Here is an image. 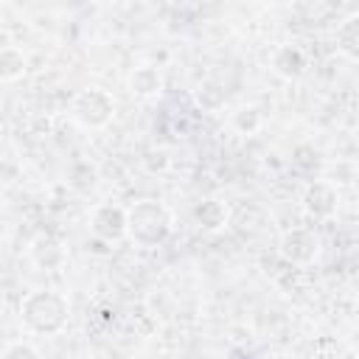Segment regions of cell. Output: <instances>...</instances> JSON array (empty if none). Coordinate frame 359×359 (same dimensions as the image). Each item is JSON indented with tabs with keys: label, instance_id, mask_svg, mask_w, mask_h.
I'll use <instances>...</instances> for the list:
<instances>
[{
	"label": "cell",
	"instance_id": "obj_5",
	"mask_svg": "<svg viewBox=\"0 0 359 359\" xmlns=\"http://www.w3.org/2000/svg\"><path fill=\"white\" fill-rule=\"evenodd\" d=\"M278 247H280V252H283L286 261H292V264H309L317 255V236L311 230L294 227V230H289V233L280 236V244Z\"/></svg>",
	"mask_w": 359,
	"mask_h": 359
},
{
	"label": "cell",
	"instance_id": "obj_10",
	"mask_svg": "<svg viewBox=\"0 0 359 359\" xmlns=\"http://www.w3.org/2000/svg\"><path fill=\"white\" fill-rule=\"evenodd\" d=\"M272 65H275V70H278L280 76H286V79H294V76H300V73H303V67H306V59H303V53H300L297 48L286 45V48H280V50L275 53Z\"/></svg>",
	"mask_w": 359,
	"mask_h": 359
},
{
	"label": "cell",
	"instance_id": "obj_14",
	"mask_svg": "<svg viewBox=\"0 0 359 359\" xmlns=\"http://www.w3.org/2000/svg\"><path fill=\"white\" fill-rule=\"evenodd\" d=\"M337 39H339V45L348 56H356L359 53V20L356 17L345 20V25L337 31Z\"/></svg>",
	"mask_w": 359,
	"mask_h": 359
},
{
	"label": "cell",
	"instance_id": "obj_16",
	"mask_svg": "<svg viewBox=\"0 0 359 359\" xmlns=\"http://www.w3.org/2000/svg\"><path fill=\"white\" fill-rule=\"evenodd\" d=\"M292 163H294V165H297L303 174H314L320 160H317V151H314L311 146H297V149H294V157H292Z\"/></svg>",
	"mask_w": 359,
	"mask_h": 359
},
{
	"label": "cell",
	"instance_id": "obj_8",
	"mask_svg": "<svg viewBox=\"0 0 359 359\" xmlns=\"http://www.w3.org/2000/svg\"><path fill=\"white\" fill-rule=\"evenodd\" d=\"M31 258L42 269H56L65 261V247L53 236H39L34 241V247H31Z\"/></svg>",
	"mask_w": 359,
	"mask_h": 359
},
{
	"label": "cell",
	"instance_id": "obj_9",
	"mask_svg": "<svg viewBox=\"0 0 359 359\" xmlns=\"http://www.w3.org/2000/svg\"><path fill=\"white\" fill-rule=\"evenodd\" d=\"M194 219H196V224L205 227V230H219V227L227 222V210H224L222 202L205 199V202H199V205L194 208Z\"/></svg>",
	"mask_w": 359,
	"mask_h": 359
},
{
	"label": "cell",
	"instance_id": "obj_12",
	"mask_svg": "<svg viewBox=\"0 0 359 359\" xmlns=\"http://www.w3.org/2000/svg\"><path fill=\"white\" fill-rule=\"evenodd\" d=\"M22 70H25V56L14 48H3L0 50V79L11 81V79L22 76Z\"/></svg>",
	"mask_w": 359,
	"mask_h": 359
},
{
	"label": "cell",
	"instance_id": "obj_11",
	"mask_svg": "<svg viewBox=\"0 0 359 359\" xmlns=\"http://www.w3.org/2000/svg\"><path fill=\"white\" fill-rule=\"evenodd\" d=\"M129 87H132V93L135 95H157L160 93V87H163V79H160V70H154V67H137L135 73H132V79H129Z\"/></svg>",
	"mask_w": 359,
	"mask_h": 359
},
{
	"label": "cell",
	"instance_id": "obj_13",
	"mask_svg": "<svg viewBox=\"0 0 359 359\" xmlns=\"http://www.w3.org/2000/svg\"><path fill=\"white\" fill-rule=\"evenodd\" d=\"M224 98L227 95H224L222 84H216V81H202L199 90H196V101H199L202 109H219L224 104Z\"/></svg>",
	"mask_w": 359,
	"mask_h": 359
},
{
	"label": "cell",
	"instance_id": "obj_1",
	"mask_svg": "<svg viewBox=\"0 0 359 359\" xmlns=\"http://www.w3.org/2000/svg\"><path fill=\"white\" fill-rule=\"evenodd\" d=\"M126 233L143 247H157L171 233V213L154 199L135 202L126 213Z\"/></svg>",
	"mask_w": 359,
	"mask_h": 359
},
{
	"label": "cell",
	"instance_id": "obj_15",
	"mask_svg": "<svg viewBox=\"0 0 359 359\" xmlns=\"http://www.w3.org/2000/svg\"><path fill=\"white\" fill-rule=\"evenodd\" d=\"M258 123H261V112H258L255 107H241V109L233 115V126H236L238 132H255Z\"/></svg>",
	"mask_w": 359,
	"mask_h": 359
},
{
	"label": "cell",
	"instance_id": "obj_4",
	"mask_svg": "<svg viewBox=\"0 0 359 359\" xmlns=\"http://www.w3.org/2000/svg\"><path fill=\"white\" fill-rule=\"evenodd\" d=\"M73 115L87 129L104 126L112 118V98L101 90H81L73 101Z\"/></svg>",
	"mask_w": 359,
	"mask_h": 359
},
{
	"label": "cell",
	"instance_id": "obj_2",
	"mask_svg": "<svg viewBox=\"0 0 359 359\" xmlns=\"http://www.w3.org/2000/svg\"><path fill=\"white\" fill-rule=\"evenodd\" d=\"M230 227L244 244H252V247H261V250H269L278 241V230H275L272 216L255 202L236 205L233 213H230Z\"/></svg>",
	"mask_w": 359,
	"mask_h": 359
},
{
	"label": "cell",
	"instance_id": "obj_3",
	"mask_svg": "<svg viewBox=\"0 0 359 359\" xmlns=\"http://www.w3.org/2000/svg\"><path fill=\"white\" fill-rule=\"evenodd\" d=\"M22 323L36 334H56L67 323V303L56 292H31L22 303Z\"/></svg>",
	"mask_w": 359,
	"mask_h": 359
},
{
	"label": "cell",
	"instance_id": "obj_7",
	"mask_svg": "<svg viewBox=\"0 0 359 359\" xmlns=\"http://www.w3.org/2000/svg\"><path fill=\"white\" fill-rule=\"evenodd\" d=\"M303 205L314 219H325V216H331L337 210V194L325 182H311L306 196H303Z\"/></svg>",
	"mask_w": 359,
	"mask_h": 359
},
{
	"label": "cell",
	"instance_id": "obj_6",
	"mask_svg": "<svg viewBox=\"0 0 359 359\" xmlns=\"http://www.w3.org/2000/svg\"><path fill=\"white\" fill-rule=\"evenodd\" d=\"M93 233L104 241H115L126 233V213L115 205H101L93 213Z\"/></svg>",
	"mask_w": 359,
	"mask_h": 359
},
{
	"label": "cell",
	"instance_id": "obj_17",
	"mask_svg": "<svg viewBox=\"0 0 359 359\" xmlns=\"http://www.w3.org/2000/svg\"><path fill=\"white\" fill-rule=\"evenodd\" d=\"M6 359H17V356H28V359H36L39 356V351L36 348H31V345H22V342H17V345H11L6 353H3Z\"/></svg>",
	"mask_w": 359,
	"mask_h": 359
}]
</instances>
